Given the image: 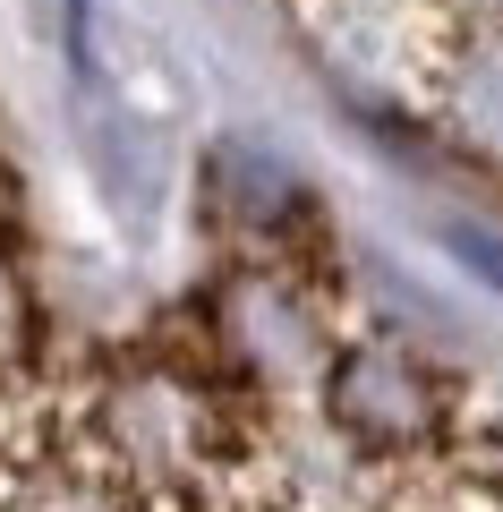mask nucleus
I'll return each mask as SVG.
<instances>
[{
    "label": "nucleus",
    "instance_id": "nucleus-4",
    "mask_svg": "<svg viewBox=\"0 0 503 512\" xmlns=\"http://www.w3.org/2000/svg\"><path fill=\"white\" fill-rule=\"evenodd\" d=\"M418 94H427V111L461 146H478V154L503 163V0L495 9H452L435 52H427Z\"/></svg>",
    "mask_w": 503,
    "mask_h": 512
},
{
    "label": "nucleus",
    "instance_id": "nucleus-3",
    "mask_svg": "<svg viewBox=\"0 0 503 512\" xmlns=\"http://www.w3.org/2000/svg\"><path fill=\"white\" fill-rule=\"evenodd\" d=\"M333 342H342L333 299L282 256L239 265L214 291V316H205V367L231 393H307L316 367L333 359Z\"/></svg>",
    "mask_w": 503,
    "mask_h": 512
},
{
    "label": "nucleus",
    "instance_id": "nucleus-5",
    "mask_svg": "<svg viewBox=\"0 0 503 512\" xmlns=\"http://www.w3.org/2000/svg\"><path fill=\"white\" fill-rule=\"evenodd\" d=\"M0 512H145V504L120 487V478L94 470V461L69 444V427H60L52 444H35V453H18L9 470H0Z\"/></svg>",
    "mask_w": 503,
    "mask_h": 512
},
{
    "label": "nucleus",
    "instance_id": "nucleus-6",
    "mask_svg": "<svg viewBox=\"0 0 503 512\" xmlns=\"http://www.w3.org/2000/svg\"><path fill=\"white\" fill-rule=\"evenodd\" d=\"M444 239H452V256H461V265H478V274H486V282L503 291V248H495V239L478 231V222H452Z\"/></svg>",
    "mask_w": 503,
    "mask_h": 512
},
{
    "label": "nucleus",
    "instance_id": "nucleus-1",
    "mask_svg": "<svg viewBox=\"0 0 503 512\" xmlns=\"http://www.w3.org/2000/svg\"><path fill=\"white\" fill-rule=\"evenodd\" d=\"M60 419L77 453L145 512H197L256 478L248 410L197 350H120L60 393Z\"/></svg>",
    "mask_w": 503,
    "mask_h": 512
},
{
    "label": "nucleus",
    "instance_id": "nucleus-2",
    "mask_svg": "<svg viewBox=\"0 0 503 512\" xmlns=\"http://www.w3.org/2000/svg\"><path fill=\"white\" fill-rule=\"evenodd\" d=\"M324 444L367 478H418V470H461L469 453V393L427 342L393 325H342L333 359L307 384Z\"/></svg>",
    "mask_w": 503,
    "mask_h": 512
}]
</instances>
